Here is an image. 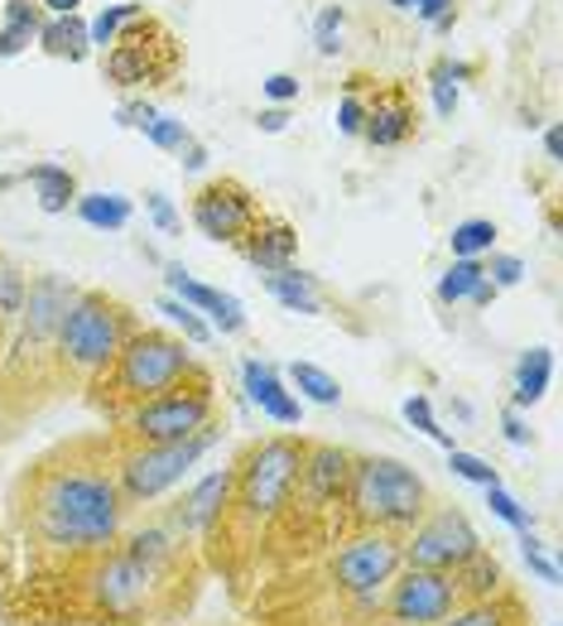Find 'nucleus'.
I'll return each instance as SVG.
<instances>
[{
  "instance_id": "nucleus-1",
  "label": "nucleus",
  "mask_w": 563,
  "mask_h": 626,
  "mask_svg": "<svg viewBox=\"0 0 563 626\" xmlns=\"http://www.w3.org/2000/svg\"><path fill=\"white\" fill-rule=\"evenodd\" d=\"M121 487L101 463H49L34 487V530L49 549H107L121 535Z\"/></svg>"
},
{
  "instance_id": "nucleus-2",
  "label": "nucleus",
  "mask_w": 563,
  "mask_h": 626,
  "mask_svg": "<svg viewBox=\"0 0 563 626\" xmlns=\"http://www.w3.org/2000/svg\"><path fill=\"white\" fill-rule=\"evenodd\" d=\"M198 361L188 352L183 338H173L164 328H135L125 338V347L115 352V361L97 376V390H101V405L111 415H125L135 405L164 396L169 386H179Z\"/></svg>"
},
{
  "instance_id": "nucleus-3",
  "label": "nucleus",
  "mask_w": 563,
  "mask_h": 626,
  "mask_svg": "<svg viewBox=\"0 0 563 626\" xmlns=\"http://www.w3.org/2000/svg\"><path fill=\"white\" fill-rule=\"evenodd\" d=\"M135 328L140 324H135V314H130V304L107 295V289H78L72 309L63 314V328H58L53 357L68 376L97 386V376L111 367L115 352H121Z\"/></svg>"
},
{
  "instance_id": "nucleus-4",
  "label": "nucleus",
  "mask_w": 563,
  "mask_h": 626,
  "mask_svg": "<svg viewBox=\"0 0 563 626\" xmlns=\"http://www.w3.org/2000/svg\"><path fill=\"white\" fill-rule=\"evenodd\" d=\"M346 506L361 530H414L429 511V487L410 463L400 458H352V483H346Z\"/></svg>"
},
{
  "instance_id": "nucleus-5",
  "label": "nucleus",
  "mask_w": 563,
  "mask_h": 626,
  "mask_svg": "<svg viewBox=\"0 0 563 626\" xmlns=\"http://www.w3.org/2000/svg\"><path fill=\"white\" fill-rule=\"evenodd\" d=\"M303 454H309V444L294 434H270V439L245 448V458L237 463V487H231V506L245 526H270L274 516L294 506Z\"/></svg>"
},
{
  "instance_id": "nucleus-6",
  "label": "nucleus",
  "mask_w": 563,
  "mask_h": 626,
  "mask_svg": "<svg viewBox=\"0 0 563 626\" xmlns=\"http://www.w3.org/2000/svg\"><path fill=\"white\" fill-rule=\"evenodd\" d=\"M101 72L121 92H159V87H173L183 78V39L159 14L144 10L140 20H130L111 39L107 58H101Z\"/></svg>"
},
{
  "instance_id": "nucleus-7",
  "label": "nucleus",
  "mask_w": 563,
  "mask_h": 626,
  "mask_svg": "<svg viewBox=\"0 0 563 626\" xmlns=\"http://www.w3.org/2000/svg\"><path fill=\"white\" fill-rule=\"evenodd\" d=\"M212 419H217L212 376L202 367H193L179 386H169L164 396L125 410L121 425H125V434L135 444H183V439H193V434L212 429Z\"/></svg>"
},
{
  "instance_id": "nucleus-8",
  "label": "nucleus",
  "mask_w": 563,
  "mask_h": 626,
  "mask_svg": "<svg viewBox=\"0 0 563 626\" xmlns=\"http://www.w3.org/2000/svg\"><path fill=\"white\" fill-rule=\"evenodd\" d=\"M212 444H217V425L193 434V439H183V444H135V448H125L121 463H115V487H121V501L125 506L159 501L164 491H173L202 458H208Z\"/></svg>"
},
{
  "instance_id": "nucleus-9",
  "label": "nucleus",
  "mask_w": 563,
  "mask_h": 626,
  "mask_svg": "<svg viewBox=\"0 0 563 626\" xmlns=\"http://www.w3.org/2000/svg\"><path fill=\"white\" fill-rule=\"evenodd\" d=\"M410 569H433V574H458L462 564H472L482 555V535L472 530V520L458 506H439L433 516H424L410 530V540L400 545Z\"/></svg>"
},
{
  "instance_id": "nucleus-10",
  "label": "nucleus",
  "mask_w": 563,
  "mask_h": 626,
  "mask_svg": "<svg viewBox=\"0 0 563 626\" xmlns=\"http://www.w3.org/2000/svg\"><path fill=\"white\" fill-rule=\"evenodd\" d=\"M400 569H404V549L385 530H361L332 555V584L352 593L356 603H371L381 588H390Z\"/></svg>"
},
{
  "instance_id": "nucleus-11",
  "label": "nucleus",
  "mask_w": 563,
  "mask_h": 626,
  "mask_svg": "<svg viewBox=\"0 0 563 626\" xmlns=\"http://www.w3.org/2000/svg\"><path fill=\"white\" fill-rule=\"evenodd\" d=\"M260 222V198L241 179H212L193 193V227L217 246H241Z\"/></svg>"
},
{
  "instance_id": "nucleus-12",
  "label": "nucleus",
  "mask_w": 563,
  "mask_h": 626,
  "mask_svg": "<svg viewBox=\"0 0 563 626\" xmlns=\"http://www.w3.org/2000/svg\"><path fill=\"white\" fill-rule=\"evenodd\" d=\"M462 607L458 578L453 574H433V569H404L390 584V603L385 613L395 626H439L443 617H453Z\"/></svg>"
},
{
  "instance_id": "nucleus-13",
  "label": "nucleus",
  "mask_w": 563,
  "mask_h": 626,
  "mask_svg": "<svg viewBox=\"0 0 563 626\" xmlns=\"http://www.w3.org/2000/svg\"><path fill=\"white\" fill-rule=\"evenodd\" d=\"M78 299V285L63 280V275H34L24 289V309H20V342L14 352L20 357H39L53 352L58 328H63V314Z\"/></svg>"
},
{
  "instance_id": "nucleus-14",
  "label": "nucleus",
  "mask_w": 563,
  "mask_h": 626,
  "mask_svg": "<svg viewBox=\"0 0 563 626\" xmlns=\"http://www.w3.org/2000/svg\"><path fill=\"white\" fill-rule=\"evenodd\" d=\"M366 121H361V140L371 150H400L419 136V107L404 82H371L366 78Z\"/></svg>"
},
{
  "instance_id": "nucleus-15",
  "label": "nucleus",
  "mask_w": 563,
  "mask_h": 626,
  "mask_svg": "<svg viewBox=\"0 0 563 626\" xmlns=\"http://www.w3.org/2000/svg\"><path fill=\"white\" fill-rule=\"evenodd\" d=\"M346 483H352V454L338 444H309L303 454V473H299V491L313 511H328L346 497Z\"/></svg>"
},
{
  "instance_id": "nucleus-16",
  "label": "nucleus",
  "mask_w": 563,
  "mask_h": 626,
  "mask_svg": "<svg viewBox=\"0 0 563 626\" xmlns=\"http://www.w3.org/2000/svg\"><path fill=\"white\" fill-rule=\"evenodd\" d=\"M241 390L251 396V405L265 419H274V425H284V429H294L299 419H303V400L289 390V381L280 371L270 367V361H260V357H245L241 361Z\"/></svg>"
},
{
  "instance_id": "nucleus-17",
  "label": "nucleus",
  "mask_w": 563,
  "mask_h": 626,
  "mask_svg": "<svg viewBox=\"0 0 563 626\" xmlns=\"http://www.w3.org/2000/svg\"><path fill=\"white\" fill-rule=\"evenodd\" d=\"M231 487H237V468H217L208 477H198L193 487H188V497L179 501V530L183 535H208L217 520L227 516L231 506Z\"/></svg>"
},
{
  "instance_id": "nucleus-18",
  "label": "nucleus",
  "mask_w": 563,
  "mask_h": 626,
  "mask_svg": "<svg viewBox=\"0 0 563 626\" xmlns=\"http://www.w3.org/2000/svg\"><path fill=\"white\" fill-rule=\"evenodd\" d=\"M164 280H169V289H173V299H179V304H188V309H198V314L212 318V332H227V338H231V332L245 328V314H241L237 295H222V289L193 280L183 266H164Z\"/></svg>"
},
{
  "instance_id": "nucleus-19",
  "label": "nucleus",
  "mask_w": 563,
  "mask_h": 626,
  "mask_svg": "<svg viewBox=\"0 0 563 626\" xmlns=\"http://www.w3.org/2000/svg\"><path fill=\"white\" fill-rule=\"evenodd\" d=\"M154 584V569L150 564H140L135 555H111L107 569L97 574V598L107 613H135V607L144 603V593H150Z\"/></svg>"
},
{
  "instance_id": "nucleus-20",
  "label": "nucleus",
  "mask_w": 563,
  "mask_h": 626,
  "mask_svg": "<svg viewBox=\"0 0 563 626\" xmlns=\"http://www.w3.org/2000/svg\"><path fill=\"white\" fill-rule=\"evenodd\" d=\"M237 251L251 260V266L260 275H274V270H284V266H294V256H299V231L284 222V217H274V212H260V222L251 227V237H245Z\"/></svg>"
},
{
  "instance_id": "nucleus-21",
  "label": "nucleus",
  "mask_w": 563,
  "mask_h": 626,
  "mask_svg": "<svg viewBox=\"0 0 563 626\" xmlns=\"http://www.w3.org/2000/svg\"><path fill=\"white\" fill-rule=\"evenodd\" d=\"M260 285H265L270 295L280 299L289 314H303V318H318V314H323V295H318V275H309V270L284 266V270H274V275H260Z\"/></svg>"
},
{
  "instance_id": "nucleus-22",
  "label": "nucleus",
  "mask_w": 563,
  "mask_h": 626,
  "mask_svg": "<svg viewBox=\"0 0 563 626\" xmlns=\"http://www.w3.org/2000/svg\"><path fill=\"white\" fill-rule=\"evenodd\" d=\"M39 43H43V53L68 58V63H82V58L92 53V39H87L82 14H53V20H43Z\"/></svg>"
},
{
  "instance_id": "nucleus-23",
  "label": "nucleus",
  "mask_w": 563,
  "mask_h": 626,
  "mask_svg": "<svg viewBox=\"0 0 563 626\" xmlns=\"http://www.w3.org/2000/svg\"><path fill=\"white\" fill-rule=\"evenodd\" d=\"M29 183H34V193H39V208L58 217V212H68L72 202H78V179H72V169L68 165H34L24 173Z\"/></svg>"
},
{
  "instance_id": "nucleus-24",
  "label": "nucleus",
  "mask_w": 563,
  "mask_h": 626,
  "mask_svg": "<svg viewBox=\"0 0 563 626\" xmlns=\"http://www.w3.org/2000/svg\"><path fill=\"white\" fill-rule=\"evenodd\" d=\"M549 376H554V352H549V347H530V352L515 361V405L520 410L534 400H544Z\"/></svg>"
},
{
  "instance_id": "nucleus-25",
  "label": "nucleus",
  "mask_w": 563,
  "mask_h": 626,
  "mask_svg": "<svg viewBox=\"0 0 563 626\" xmlns=\"http://www.w3.org/2000/svg\"><path fill=\"white\" fill-rule=\"evenodd\" d=\"M72 208H78L82 222L97 231H121V227H130V217H135L130 198H121V193H78Z\"/></svg>"
},
{
  "instance_id": "nucleus-26",
  "label": "nucleus",
  "mask_w": 563,
  "mask_h": 626,
  "mask_svg": "<svg viewBox=\"0 0 563 626\" xmlns=\"http://www.w3.org/2000/svg\"><path fill=\"white\" fill-rule=\"evenodd\" d=\"M289 386H294L299 400H313V405H338L342 400L338 376H328L323 367H313V361H294V367H289Z\"/></svg>"
},
{
  "instance_id": "nucleus-27",
  "label": "nucleus",
  "mask_w": 563,
  "mask_h": 626,
  "mask_svg": "<svg viewBox=\"0 0 563 626\" xmlns=\"http://www.w3.org/2000/svg\"><path fill=\"white\" fill-rule=\"evenodd\" d=\"M448 246H453V260H482V256H491V246H496V222H491V217H468V222L453 227Z\"/></svg>"
},
{
  "instance_id": "nucleus-28",
  "label": "nucleus",
  "mask_w": 563,
  "mask_h": 626,
  "mask_svg": "<svg viewBox=\"0 0 563 626\" xmlns=\"http://www.w3.org/2000/svg\"><path fill=\"white\" fill-rule=\"evenodd\" d=\"M453 578H458V593H462V598H468V593H472V598H486V593L501 588V564L482 549V555H476L472 564H462Z\"/></svg>"
},
{
  "instance_id": "nucleus-29",
  "label": "nucleus",
  "mask_w": 563,
  "mask_h": 626,
  "mask_svg": "<svg viewBox=\"0 0 563 626\" xmlns=\"http://www.w3.org/2000/svg\"><path fill=\"white\" fill-rule=\"evenodd\" d=\"M482 280H486L482 260H453V266H448V275L439 280V299H443V304H462V299L476 295V285H482Z\"/></svg>"
},
{
  "instance_id": "nucleus-30",
  "label": "nucleus",
  "mask_w": 563,
  "mask_h": 626,
  "mask_svg": "<svg viewBox=\"0 0 563 626\" xmlns=\"http://www.w3.org/2000/svg\"><path fill=\"white\" fill-rule=\"evenodd\" d=\"M24 270L14 266V260L0 256V328H10V324H20V309H24Z\"/></svg>"
},
{
  "instance_id": "nucleus-31",
  "label": "nucleus",
  "mask_w": 563,
  "mask_h": 626,
  "mask_svg": "<svg viewBox=\"0 0 563 626\" xmlns=\"http://www.w3.org/2000/svg\"><path fill=\"white\" fill-rule=\"evenodd\" d=\"M159 314H164L169 324L183 332V342H188V347L212 342V324H202V314H198V309H188V304H179V299H159Z\"/></svg>"
},
{
  "instance_id": "nucleus-32",
  "label": "nucleus",
  "mask_w": 563,
  "mask_h": 626,
  "mask_svg": "<svg viewBox=\"0 0 563 626\" xmlns=\"http://www.w3.org/2000/svg\"><path fill=\"white\" fill-rule=\"evenodd\" d=\"M366 78H346V92H342V101H338V130L342 136H361V121H366Z\"/></svg>"
},
{
  "instance_id": "nucleus-33",
  "label": "nucleus",
  "mask_w": 563,
  "mask_h": 626,
  "mask_svg": "<svg viewBox=\"0 0 563 626\" xmlns=\"http://www.w3.org/2000/svg\"><path fill=\"white\" fill-rule=\"evenodd\" d=\"M140 14H144V6H111V10H101L97 20L87 24V39L107 49V43H111L115 34H121V29H125L130 20H140Z\"/></svg>"
},
{
  "instance_id": "nucleus-34",
  "label": "nucleus",
  "mask_w": 563,
  "mask_h": 626,
  "mask_svg": "<svg viewBox=\"0 0 563 626\" xmlns=\"http://www.w3.org/2000/svg\"><path fill=\"white\" fill-rule=\"evenodd\" d=\"M482 491H486V506H491V516H496V520H505V526H511L515 535L534 530L530 511H525V506H520V501H515V497H511V491H505L501 483H496V487H482Z\"/></svg>"
},
{
  "instance_id": "nucleus-35",
  "label": "nucleus",
  "mask_w": 563,
  "mask_h": 626,
  "mask_svg": "<svg viewBox=\"0 0 563 626\" xmlns=\"http://www.w3.org/2000/svg\"><path fill=\"white\" fill-rule=\"evenodd\" d=\"M404 419H410V425L424 434V439H433V444H443V448H458L453 444V434H448L439 419H433V405H429V396H410L404 400Z\"/></svg>"
},
{
  "instance_id": "nucleus-36",
  "label": "nucleus",
  "mask_w": 563,
  "mask_h": 626,
  "mask_svg": "<svg viewBox=\"0 0 563 626\" xmlns=\"http://www.w3.org/2000/svg\"><path fill=\"white\" fill-rule=\"evenodd\" d=\"M448 468H453V477H462V483H476V487H496L501 483V473L491 468L486 458L462 454V448H448Z\"/></svg>"
},
{
  "instance_id": "nucleus-37",
  "label": "nucleus",
  "mask_w": 563,
  "mask_h": 626,
  "mask_svg": "<svg viewBox=\"0 0 563 626\" xmlns=\"http://www.w3.org/2000/svg\"><path fill=\"white\" fill-rule=\"evenodd\" d=\"M505 617H511V613H505L501 603H486V598H476V603H468V607H458L453 617H443L439 626H511Z\"/></svg>"
},
{
  "instance_id": "nucleus-38",
  "label": "nucleus",
  "mask_w": 563,
  "mask_h": 626,
  "mask_svg": "<svg viewBox=\"0 0 563 626\" xmlns=\"http://www.w3.org/2000/svg\"><path fill=\"white\" fill-rule=\"evenodd\" d=\"M520 555H525V569H530L534 578H540V584L559 588V578H563V574H559V564L544 555V545L534 540V530H525V535H520Z\"/></svg>"
},
{
  "instance_id": "nucleus-39",
  "label": "nucleus",
  "mask_w": 563,
  "mask_h": 626,
  "mask_svg": "<svg viewBox=\"0 0 563 626\" xmlns=\"http://www.w3.org/2000/svg\"><path fill=\"white\" fill-rule=\"evenodd\" d=\"M468 68H458V63H433V107H439V116H453L458 111V82Z\"/></svg>"
},
{
  "instance_id": "nucleus-40",
  "label": "nucleus",
  "mask_w": 563,
  "mask_h": 626,
  "mask_svg": "<svg viewBox=\"0 0 563 626\" xmlns=\"http://www.w3.org/2000/svg\"><path fill=\"white\" fill-rule=\"evenodd\" d=\"M482 270H486V280L496 289H515L520 280H525V260H520V256H501V251H491L482 260Z\"/></svg>"
},
{
  "instance_id": "nucleus-41",
  "label": "nucleus",
  "mask_w": 563,
  "mask_h": 626,
  "mask_svg": "<svg viewBox=\"0 0 563 626\" xmlns=\"http://www.w3.org/2000/svg\"><path fill=\"white\" fill-rule=\"evenodd\" d=\"M144 136H150V140L159 145V150H173V155H179L183 145L193 140V136H188V126H183V121H173V116H154V121L144 126Z\"/></svg>"
},
{
  "instance_id": "nucleus-42",
  "label": "nucleus",
  "mask_w": 563,
  "mask_h": 626,
  "mask_svg": "<svg viewBox=\"0 0 563 626\" xmlns=\"http://www.w3.org/2000/svg\"><path fill=\"white\" fill-rule=\"evenodd\" d=\"M43 20H49V14H43L39 0H6V24L29 29V34H39Z\"/></svg>"
},
{
  "instance_id": "nucleus-43",
  "label": "nucleus",
  "mask_w": 563,
  "mask_h": 626,
  "mask_svg": "<svg viewBox=\"0 0 563 626\" xmlns=\"http://www.w3.org/2000/svg\"><path fill=\"white\" fill-rule=\"evenodd\" d=\"M144 208H150V217L159 222V231H164V237H179V231H183V217L173 212V202H169L164 193H159V188H154L150 198H144Z\"/></svg>"
},
{
  "instance_id": "nucleus-44",
  "label": "nucleus",
  "mask_w": 563,
  "mask_h": 626,
  "mask_svg": "<svg viewBox=\"0 0 563 626\" xmlns=\"http://www.w3.org/2000/svg\"><path fill=\"white\" fill-rule=\"evenodd\" d=\"M338 34H342V10L328 6L318 14V53H338Z\"/></svg>"
},
{
  "instance_id": "nucleus-45",
  "label": "nucleus",
  "mask_w": 563,
  "mask_h": 626,
  "mask_svg": "<svg viewBox=\"0 0 563 626\" xmlns=\"http://www.w3.org/2000/svg\"><path fill=\"white\" fill-rule=\"evenodd\" d=\"M414 10L433 20L439 29H453V0H414Z\"/></svg>"
},
{
  "instance_id": "nucleus-46",
  "label": "nucleus",
  "mask_w": 563,
  "mask_h": 626,
  "mask_svg": "<svg viewBox=\"0 0 563 626\" xmlns=\"http://www.w3.org/2000/svg\"><path fill=\"white\" fill-rule=\"evenodd\" d=\"M29 39H39V34H29V29H14V24H6V29H0V58L24 53V49H29Z\"/></svg>"
},
{
  "instance_id": "nucleus-47",
  "label": "nucleus",
  "mask_w": 563,
  "mask_h": 626,
  "mask_svg": "<svg viewBox=\"0 0 563 626\" xmlns=\"http://www.w3.org/2000/svg\"><path fill=\"white\" fill-rule=\"evenodd\" d=\"M154 107H150V101H125V107H121V126H130V130H144V126H150L154 121Z\"/></svg>"
},
{
  "instance_id": "nucleus-48",
  "label": "nucleus",
  "mask_w": 563,
  "mask_h": 626,
  "mask_svg": "<svg viewBox=\"0 0 563 626\" xmlns=\"http://www.w3.org/2000/svg\"><path fill=\"white\" fill-rule=\"evenodd\" d=\"M265 97L270 101H299V82L289 78V72H274V78L265 82Z\"/></svg>"
},
{
  "instance_id": "nucleus-49",
  "label": "nucleus",
  "mask_w": 563,
  "mask_h": 626,
  "mask_svg": "<svg viewBox=\"0 0 563 626\" xmlns=\"http://www.w3.org/2000/svg\"><path fill=\"white\" fill-rule=\"evenodd\" d=\"M501 429H505V444L530 448V429H525V419H520L515 410H505V415H501Z\"/></svg>"
},
{
  "instance_id": "nucleus-50",
  "label": "nucleus",
  "mask_w": 563,
  "mask_h": 626,
  "mask_svg": "<svg viewBox=\"0 0 563 626\" xmlns=\"http://www.w3.org/2000/svg\"><path fill=\"white\" fill-rule=\"evenodd\" d=\"M284 126H289V111H284V107L260 111V130H270V136H274V130H284Z\"/></svg>"
},
{
  "instance_id": "nucleus-51",
  "label": "nucleus",
  "mask_w": 563,
  "mask_h": 626,
  "mask_svg": "<svg viewBox=\"0 0 563 626\" xmlns=\"http://www.w3.org/2000/svg\"><path fill=\"white\" fill-rule=\"evenodd\" d=\"M179 155H183V169H202V165H208V150H202V145H193V140H188Z\"/></svg>"
},
{
  "instance_id": "nucleus-52",
  "label": "nucleus",
  "mask_w": 563,
  "mask_h": 626,
  "mask_svg": "<svg viewBox=\"0 0 563 626\" xmlns=\"http://www.w3.org/2000/svg\"><path fill=\"white\" fill-rule=\"evenodd\" d=\"M39 6H43V14H78L82 0H39Z\"/></svg>"
},
{
  "instance_id": "nucleus-53",
  "label": "nucleus",
  "mask_w": 563,
  "mask_h": 626,
  "mask_svg": "<svg viewBox=\"0 0 563 626\" xmlns=\"http://www.w3.org/2000/svg\"><path fill=\"white\" fill-rule=\"evenodd\" d=\"M544 150H549V159H559V155H563V140H559V126H549V130H544Z\"/></svg>"
},
{
  "instance_id": "nucleus-54",
  "label": "nucleus",
  "mask_w": 563,
  "mask_h": 626,
  "mask_svg": "<svg viewBox=\"0 0 563 626\" xmlns=\"http://www.w3.org/2000/svg\"><path fill=\"white\" fill-rule=\"evenodd\" d=\"M390 6H400V10H404V6H414V0H390Z\"/></svg>"
}]
</instances>
